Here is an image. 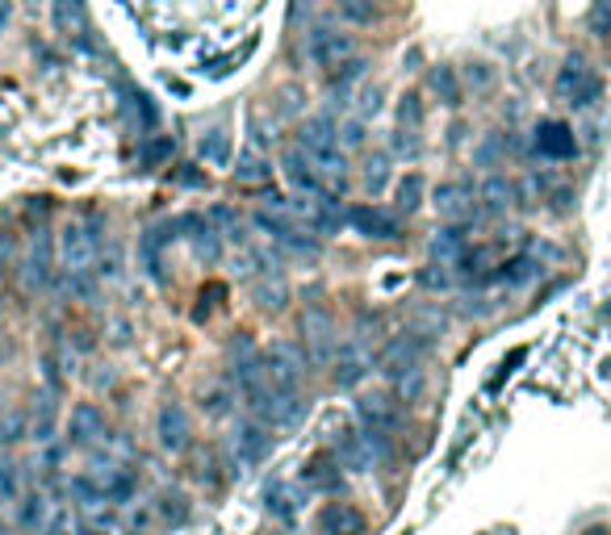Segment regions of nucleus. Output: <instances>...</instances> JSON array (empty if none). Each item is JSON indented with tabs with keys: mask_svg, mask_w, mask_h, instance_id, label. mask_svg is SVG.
Listing matches in <instances>:
<instances>
[{
	"mask_svg": "<svg viewBox=\"0 0 611 535\" xmlns=\"http://www.w3.org/2000/svg\"><path fill=\"white\" fill-rule=\"evenodd\" d=\"M432 89L444 97V105H461V89H457V75H452V68L432 72Z\"/></svg>",
	"mask_w": 611,
	"mask_h": 535,
	"instance_id": "c9c22d12",
	"label": "nucleus"
},
{
	"mask_svg": "<svg viewBox=\"0 0 611 535\" xmlns=\"http://www.w3.org/2000/svg\"><path fill=\"white\" fill-rule=\"evenodd\" d=\"M340 468L343 464L335 456H314V461L302 468V482L310 489H340Z\"/></svg>",
	"mask_w": 611,
	"mask_h": 535,
	"instance_id": "4be33fe9",
	"label": "nucleus"
},
{
	"mask_svg": "<svg viewBox=\"0 0 611 535\" xmlns=\"http://www.w3.org/2000/svg\"><path fill=\"white\" fill-rule=\"evenodd\" d=\"M201 155H206V163H214V168H227V160H231V139H227V130L201 134Z\"/></svg>",
	"mask_w": 611,
	"mask_h": 535,
	"instance_id": "c756f323",
	"label": "nucleus"
},
{
	"mask_svg": "<svg viewBox=\"0 0 611 535\" xmlns=\"http://www.w3.org/2000/svg\"><path fill=\"white\" fill-rule=\"evenodd\" d=\"M26 4H38V0H26Z\"/></svg>",
	"mask_w": 611,
	"mask_h": 535,
	"instance_id": "37998d69",
	"label": "nucleus"
},
{
	"mask_svg": "<svg viewBox=\"0 0 611 535\" xmlns=\"http://www.w3.org/2000/svg\"><path fill=\"white\" fill-rule=\"evenodd\" d=\"M21 435H26L21 411H13V406H4V402H0V444H18Z\"/></svg>",
	"mask_w": 611,
	"mask_h": 535,
	"instance_id": "72a5a7b5",
	"label": "nucleus"
},
{
	"mask_svg": "<svg viewBox=\"0 0 611 535\" xmlns=\"http://www.w3.org/2000/svg\"><path fill=\"white\" fill-rule=\"evenodd\" d=\"M423 360H428V340L414 335V331H407V335H398L394 343H385V352L378 356V373L398 381V376H407V373H419Z\"/></svg>",
	"mask_w": 611,
	"mask_h": 535,
	"instance_id": "423d86ee",
	"label": "nucleus"
},
{
	"mask_svg": "<svg viewBox=\"0 0 611 535\" xmlns=\"http://www.w3.org/2000/svg\"><path fill=\"white\" fill-rule=\"evenodd\" d=\"M256 226L269 234L272 243H281V248L289 251H302V255H314V251H319L314 231L293 214V201H286V205H260V210H256Z\"/></svg>",
	"mask_w": 611,
	"mask_h": 535,
	"instance_id": "7ed1b4c3",
	"label": "nucleus"
},
{
	"mask_svg": "<svg viewBox=\"0 0 611 535\" xmlns=\"http://www.w3.org/2000/svg\"><path fill=\"white\" fill-rule=\"evenodd\" d=\"M21 276L30 289H47L51 285V239L38 234L34 243L26 248V260H21Z\"/></svg>",
	"mask_w": 611,
	"mask_h": 535,
	"instance_id": "f3484780",
	"label": "nucleus"
},
{
	"mask_svg": "<svg viewBox=\"0 0 611 535\" xmlns=\"http://www.w3.org/2000/svg\"><path fill=\"white\" fill-rule=\"evenodd\" d=\"M177 239V226L172 222H163V226H151V231L139 239V260H143V272L163 285L168 281V243Z\"/></svg>",
	"mask_w": 611,
	"mask_h": 535,
	"instance_id": "9d476101",
	"label": "nucleus"
},
{
	"mask_svg": "<svg viewBox=\"0 0 611 535\" xmlns=\"http://www.w3.org/2000/svg\"><path fill=\"white\" fill-rule=\"evenodd\" d=\"M281 172H286V180L298 189L302 196H319L327 193V180L319 176V168L310 163V155H306L302 147H289L286 155H281Z\"/></svg>",
	"mask_w": 611,
	"mask_h": 535,
	"instance_id": "f8f14e48",
	"label": "nucleus"
},
{
	"mask_svg": "<svg viewBox=\"0 0 611 535\" xmlns=\"http://www.w3.org/2000/svg\"><path fill=\"white\" fill-rule=\"evenodd\" d=\"M156 435H160V447L163 452H184L189 440H193V423L180 402H163L160 406V418H156Z\"/></svg>",
	"mask_w": 611,
	"mask_h": 535,
	"instance_id": "9b49d317",
	"label": "nucleus"
},
{
	"mask_svg": "<svg viewBox=\"0 0 611 535\" xmlns=\"http://www.w3.org/2000/svg\"><path fill=\"white\" fill-rule=\"evenodd\" d=\"M419 122H423V105H419V97H402V109H398V130H402V139L411 134L414 147H419Z\"/></svg>",
	"mask_w": 611,
	"mask_h": 535,
	"instance_id": "7c9ffc66",
	"label": "nucleus"
},
{
	"mask_svg": "<svg viewBox=\"0 0 611 535\" xmlns=\"http://www.w3.org/2000/svg\"><path fill=\"white\" fill-rule=\"evenodd\" d=\"M13 21V0H0V30Z\"/></svg>",
	"mask_w": 611,
	"mask_h": 535,
	"instance_id": "a19ab883",
	"label": "nucleus"
},
{
	"mask_svg": "<svg viewBox=\"0 0 611 535\" xmlns=\"http://www.w3.org/2000/svg\"><path fill=\"white\" fill-rule=\"evenodd\" d=\"M306 54H310L314 68L335 72V68H343V63L352 59V38L340 34L335 26H319V30L310 34V42H306Z\"/></svg>",
	"mask_w": 611,
	"mask_h": 535,
	"instance_id": "6e6552de",
	"label": "nucleus"
},
{
	"mask_svg": "<svg viewBox=\"0 0 611 535\" xmlns=\"http://www.w3.org/2000/svg\"><path fill=\"white\" fill-rule=\"evenodd\" d=\"M419 281H423L428 289H444V285H449V272H435V268H428Z\"/></svg>",
	"mask_w": 611,
	"mask_h": 535,
	"instance_id": "ea45409f",
	"label": "nucleus"
},
{
	"mask_svg": "<svg viewBox=\"0 0 611 535\" xmlns=\"http://www.w3.org/2000/svg\"><path fill=\"white\" fill-rule=\"evenodd\" d=\"M335 461L343 468H352V473H364L369 464H373V444H369V435L364 431H340V440H335Z\"/></svg>",
	"mask_w": 611,
	"mask_h": 535,
	"instance_id": "6ab92c4d",
	"label": "nucleus"
},
{
	"mask_svg": "<svg viewBox=\"0 0 611 535\" xmlns=\"http://www.w3.org/2000/svg\"><path fill=\"white\" fill-rule=\"evenodd\" d=\"M537 151L544 155V160H574V155H578L574 125H565V122H540V130H537Z\"/></svg>",
	"mask_w": 611,
	"mask_h": 535,
	"instance_id": "4468645a",
	"label": "nucleus"
},
{
	"mask_svg": "<svg viewBox=\"0 0 611 535\" xmlns=\"http://www.w3.org/2000/svg\"><path fill=\"white\" fill-rule=\"evenodd\" d=\"M435 210H440V218H449V222H469V218L478 214L473 184H440V189H435Z\"/></svg>",
	"mask_w": 611,
	"mask_h": 535,
	"instance_id": "ddd939ff",
	"label": "nucleus"
},
{
	"mask_svg": "<svg viewBox=\"0 0 611 535\" xmlns=\"http://www.w3.org/2000/svg\"><path fill=\"white\" fill-rule=\"evenodd\" d=\"M482 210L485 214H503L507 205H511V201H515V184H511V180L507 176H490L482 184Z\"/></svg>",
	"mask_w": 611,
	"mask_h": 535,
	"instance_id": "b1692460",
	"label": "nucleus"
},
{
	"mask_svg": "<svg viewBox=\"0 0 611 535\" xmlns=\"http://www.w3.org/2000/svg\"><path fill=\"white\" fill-rule=\"evenodd\" d=\"M553 92H558L561 105L587 109L591 101H599V92H603V80L594 75V68L587 63V59H582V54H570V59L561 63Z\"/></svg>",
	"mask_w": 611,
	"mask_h": 535,
	"instance_id": "20e7f679",
	"label": "nucleus"
},
{
	"mask_svg": "<svg viewBox=\"0 0 611 535\" xmlns=\"http://www.w3.org/2000/svg\"><path fill=\"white\" fill-rule=\"evenodd\" d=\"M101 435H106V414L97 411L92 402H80L72 411V418H68V440L84 447V444H97Z\"/></svg>",
	"mask_w": 611,
	"mask_h": 535,
	"instance_id": "a211bd4d",
	"label": "nucleus"
},
{
	"mask_svg": "<svg viewBox=\"0 0 611 535\" xmlns=\"http://www.w3.org/2000/svg\"><path fill=\"white\" fill-rule=\"evenodd\" d=\"M394 196H398V210H402V214H414V210L423 205V176H419V172L402 176L398 180Z\"/></svg>",
	"mask_w": 611,
	"mask_h": 535,
	"instance_id": "c85d7f7f",
	"label": "nucleus"
},
{
	"mask_svg": "<svg viewBox=\"0 0 611 535\" xmlns=\"http://www.w3.org/2000/svg\"><path fill=\"white\" fill-rule=\"evenodd\" d=\"M357 414H360V423H364V431H369V435H385V431L398 427L394 402H390V397H378V393H373V397H360Z\"/></svg>",
	"mask_w": 611,
	"mask_h": 535,
	"instance_id": "aec40b11",
	"label": "nucleus"
},
{
	"mask_svg": "<svg viewBox=\"0 0 611 535\" xmlns=\"http://www.w3.org/2000/svg\"><path fill=\"white\" fill-rule=\"evenodd\" d=\"M348 226L364 239H398V218L378 210V205H352L348 210Z\"/></svg>",
	"mask_w": 611,
	"mask_h": 535,
	"instance_id": "2eb2a0df",
	"label": "nucleus"
},
{
	"mask_svg": "<svg viewBox=\"0 0 611 535\" xmlns=\"http://www.w3.org/2000/svg\"><path fill=\"white\" fill-rule=\"evenodd\" d=\"M302 343H306V360H310V364H331L335 352H340V335H335L331 314H323V310H306Z\"/></svg>",
	"mask_w": 611,
	"mask_h": 535,
	"instance_id": "0eeeda50",
	"label": "nucleus"
},
{
	"mask_svg": "<svg viewBox=\"0 0 611 535\" xmlns=\"http://www.w3.org/2000/svg\"><path fill=\"white\" fill-rule=\"evenodd\" d=\"M18 468L9 461H0V502H18Z\"/></svg>",
	"mask_w": 611,
	"mask_h": 535,
	"instance_id": "4c0bfd02",
	"label": "nucleus"
},
{
	"mask_svg": "<svg viewBox=\"0 0 611 535\" xmlns=\"http://www.w3.org/2000/svg\"><path fill=\"white\" fill-rule=\"evenodd\" d=\"M587 21H591V34L608 38L611 34V0H594L591 13H587Z\"/></svg>",
	"mask_w": 611,
	"mask_h": 535,
	"instance_id": "e433bc0d",
	"label": "nucleus"
},
{
	"mask_svg": "<svg viewBox=\"0 0 611 535\" xmlns=\"http://www.w3.org/2000/svg\"><path fill=\"white\" fill-rule=\"evenodd\" d=\"M340 13L352 26H364V21H373V13H378V0H340Z\"/></svg>",
	"mask_w": 611,
	"mask_h": 535,
	"instance_id": "f704fd0d",
	"label": "nucleus"
},
{
	"mask_svg": "<svg viewBox=\"0 0 611 535\" xmlns=\"http://www.w3.org/2000/svg\"><path fill=\"white\" fill-rule=\"evenodd\" d=\"M364 189L369 193H381L385 189V155H373L369 168H364Z\"/></svg>",
	"mask_w": 611,
	"mask_h": 535,
	"instance_id": "58836bf2",
	"label": "nucleus"
},
{
	"mask_svg": "<svg viewBox=\"0 0 611 535\" xmlns=\"http://www.w3.org/2000/svg\"><path fill=\"white\" fill-rule=\"evenodd\" d=\"M97 248H101V239H97V226H92V222H68L63 234H59V268H63V276H68L76 289H89Z\"/></svg>",
	"mask_w": 611,
	"mask_h": 535,
	"instance_id": "f03ea898",
	"label": "nucleus"
},
{
	"mask_svg": "<svg viewBox=\"0 0 611 535\" xmlns=\"http://www.w3.org/2000/svg\"><path fill=\"white\" fill-rule=\"evenodd\" d=\"M364 373H369V356L360 352L357 343H348V347L335 352V385H357Z\"/></svg>",
	"mask_w": 611,
	"mask_h": 535,
	"instance_id": "5701e85b",
	"label": "nucleus"
},
{
	"mask_svg": "<svg viewBox=\"0 0 611 535\" xmlns=\"http://www.w3.org/2000/svg\"><path fill=\"white\" fill-rule=\"evenodd\" d=\"M540 272V264L532 260V255H515V260H507V264H499V272H494V281H503V285H523V281H532Z\"/></svg>",
	"mask_w": 611,
	"mask_h": 535,
	"instance_id": "bb28decb",
	"label": "nucleus"
},
{
	"mask_svg": "<svg viewBox=\"0 0 611 535\" xmlns=\"http://www.w3.org/2000/svg\"><path fill=\"white\" fill-rule=\"evenodd\" d=\"M319 532L323 535H364V515L348 502H331L319 515Z\"/></svg>",
	"mask_w": 611,
	"mask_h": 535,
	"instance_id": "412c9836",
	"label": "nucleus"
},
{
	"mask_svg": "<svg viewBox=\"0 0 611 535\" xmlns=\"http://www.w3.org/2000/svg\"><path fill=\"white\" fill-rule=\"evenodd\" d=\"M252 297H256V305H260V310H281V305H286V297H289V289H286V281H281V276L272 281V272H264V276H256V281H252Z\"/></svg>",
	"mask_w": 611,
	"mask_h": 535,
	"instance_id": "393cba45",
	"label": "nucleus"
},
{
	"mask_svg": "<svg viewBox=\"0 0 611 535\" xmlns=\"http://www.w3.org/2000/svg\"><path fill=\"white\" fill-rule=\"evenodd\" d=\"M306 352L298 347V343L289 340H277L272 347H264V373H269V385L277 393H298V385H302L306 376Z\"/></svg>",
	"mask_w": 611,
	"mask_h": 535,
	"instance_id": "39448f33",
	"label": "nucleus"
},
{
	"mask_svg": "<svg viewBox=\"0 0 611 535\" xmlns=\"http://www.w3.org/2000/svg\"><path fill=\"white\" fill-rule=\"evenodd\" d=\"M310 155V163L319 168V176L331 184V189H343L348 184V155L340 147V125L331 118H310L302 125V143H298Z\"/></svg>",
	"mask_w": 611,
	"mask_h": 535,
	"instance_id": "f257e3e1",
	"label": "nucleus"
},
{
	"mask_svg": "<svg viewBox=\"0 0 611 535\" xmlns=\"http://www.w3.org/2000/svg\"><path fill=\"white\" fill-rule=\"evenodd\" d=\"M587 535H611V532H603V527H594V532H587Z\"/></svg>",
	"mask_w": 611,
	"mask_h": 535,
	"instance_id": "79ce46f5",
	"label": "nucleus"
},
{
	"mask_svg": "<svg viewBox=\"0 0 611 535\" xmlns=\"http://www.w3.org/2000/svg\"><path fill=\"white\" fill-rule=\"evenodd\" d=\"M51 21L54 30L68 38V42H76V47H84L89 51L92 42V21H89V0H51Z\"/></svg>",
	"mask_w": 611,
	"mask_h": 535,
	"instance_id": "1a4fd4ad",
	"label": "nucleus"
},
{
	"mask_svg": "<svg viewBox=\"0 0 611 535\" xmlns=\"http://www.w3.org/2000/svg\"><path fill=\"white\" fill-rule=\"evenodd\" d=\"M465 239H469L465 226L457 222V226H449V231H440V234H435V239H432V251H435V255H440V260H452V264H457V255H461V251L469 248Z\"/></svg>",
	"mask_w": 611,
	"mask_h": 535,
	"instance_id": "cd10ccee",
	"label": "nucleus"
},
{
	"mask_svg": "<svg viewBox=\"0 0 611 535\" xmlns=\"http://www.w3.org/2000/svg\"><path fill=\"white\" fill-rule=\"evenodd\" d=\"M264 498H269V511L277 518H281V523H293V515H298V511H293V494H289V485H269V494H264Z\"/></svg>",
	"mask_w": 611,
	"mask_h": 535,
	"instance_id": "2f4dec72",
	"label": "nucleus"
},
{
	"mask_svg": "<svg viewBox=\"0 0 611 535\" xmlns=\"http://www.w3.org/2000/svg\"><path fill=\"white\" fill-rule=\"evenodd\" d=\"M234 456L243 464H256L264 461V452L272 447V427L269 423H260V418H252V423H243V427L234 431Z\"/></svg>",
	"mask_w": 611,
	"mask_h": 535,
	"instance_id": "dca6fc26",
	"label": "nucleus"
},
{
	"mask_svg": "<svg viewBox=\"0 0 611 535\" xmlns=\"http://www.w3.org/2000/svg\"><path fill=\"white\" fill-rule=\"evenodd\" d=\"M234 176L248 180V184H256V180H269L272 176V163L264 160V151L252 143L248 151H243V155H239V168H234Z\"/></svg>",
	"mask_w": 611,
	"mask_h": 535,
	"instance_id": "a878e982",
	"label": "nucleus"
},
{
	"mask_svg": "<svg viewBox=\"0 0 611 535\" xmlns=\"http://www.w3.org/2000/svg\"><path fill=\"white\" fill-rule=\"evenodd\" d=\"M172 134H160V139H151V143H143V151H139V160H143V168H160L163 160H172Z\"/></svg>",
	"mask_w": 611,
	"mask_h": 535,
	"instance_id": "473e14b6",
	"label": "nucleus"
}]
</instances>
